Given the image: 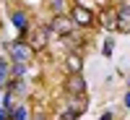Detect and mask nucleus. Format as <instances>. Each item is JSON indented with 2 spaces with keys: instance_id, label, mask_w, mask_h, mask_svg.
Wrapping results in <instances>:
<instances>
[{
  "instance_id": "nucleus-5",
  "label": "nucleus",
  "mask_w": 130,
  "mask_h": 120,
  "mask_svg": "<svg viewBox=\"0 0 130 120\" xmlns=\"http://www.w3.org/2000/svg\"><path fill=\"white\" fill-rule=\"evenodd\" d=\"M65 94H86V78L81 73H70L65 76Z\"/></svg>"
},
{
  "instance_id": "nucleus-7",
  "label": "nucleus",
  "mask_w": 130,
  "mask_h": 120,
  "mask_svg": "<svg viewBox=\"0 0 130 120\" xmlns=\"http://www.w3.org/2000/svg\"><path fill=\"white\" fill-rule=\"evenodd\" d=\"M68 99H65V107H70V110H75V112H83L86 107H89V99H86V94H65Z\"/></svg>"
},
{
  "instance_id": "nucleus-19",
  "label": "nucleus",
  "mask_w": 130,
  "mask_h": 120,
  "mask_svg": "<svg viewBox=\"0 0 130 120\" xmlns=\"http://www.w3.org/2000/svg\"><path fill=\"white\" fill-rule=\"evenodd\" d=\"M122 102H125V107H130V91L125 94V99H122Z\"/></svg>"
},
{
  "instance_id": "nucleus-12",
  "label": "nucleus",
  "mask_w": 130,
  "mask_h": 120,
  "mask_svg": "<svg viewBox=\"0 0 130 120\" xmlns=\"http://www.w3.org/2000/svg\"><path fill=\"white\" fill-rule=\"evenodd\" d=\"M8 89L13 94H26V84H24V78H10L8 81Z\"/></svg>"
},
{
  "instance_id": "nucleus-13",
  "label": "nucleus",
  "mask_w": 130,
  "mask_h": 120,
  "mask_svg": "<svg viewBox=\"0 0 130 120\" xmlns=\"http://www.w3.org/2000/svg\"><path fill=\"white\" fill-rule=\"evenodd\" d=\"M3 110H5L8 115H13V110H16V104H13V91H10V89L3 94Z\"/></svg>"
},
{
  "instance_id": "nucleus-9",
  "label": "nucleus",
  "mask_w": 130,
  "mask_h": 120,
  "mask_svg": "<svg viewBox=\"0 0 130 120\" xmlns=\"http://www.w3.org/2000/svg\"><path fill=\"white\" fill-rule=\"evenodd\" d=\"M10 21H13V26L21 31V34L29 31V13H26V10H16V13H10Z\"/></svg>"
},
{
  "instance_id": "nucleus-2",
  "label": "nucleus",
  "mask_w": 130,
  "mask_h": 120,
  "mask_svg": "<svg viewBox=\"0 0 130 120\" xmlns=\"http://www.w3.org/2000/svg\"><path fill=\"white\" fill-rule=\"evenodd\" d=\"M8 55H10V60L13 63H31L34 60V47L29 45V39H16V42H8Z\"/></svg>"
},
{
  "instance_id": "nucleus-16",
  "label": "nucleus",
  "mask_w": 130,
  "mask_h": 120,
  "mask_svg": "<svg viewBox=\"0 0 130 120\" xmlns=\"http://www.w3.org/2000/svg\"><path fill=\"white\" fill-rule=\"evenodd\" d=\"M112 52H115V39H107V42H104V47H102V55L109 58Z\"/></svg>"
},
{
  "instance_id": "nucleus-10",
  "label": "nucleus",
  "mask_w": 130,
  "mask_h": 120,
  "mask_svg": "<svg viewBox=\"0 0 130 120\" xmlns=\"http://www.w3.org/2000/svg\"><path fill=\"white\" fill-rule=\"evenodd\" d=\"M117 31L122 34H130V13L122 8H117Z\"/></svg>"
},
{
  "instance_id": "nucleus-15",
  "label": "nucleus",
  "mask_w": 130,
  "mask_h": 120,
  "mask_svg": "<svg viewBox=\"0 0 130 120\" xmlns=\"http://www.w3.org/2000/svg\"><path fill=\"white\" fill-rule=\"evenodd\" d=\"M57 120H78V112L70 110V107H65V110L60 112V117H57Z\"/></svg>"
},
{
  "instance_id": "nucleus-1",
  "label": "nucleus",
  "mask_w": 130,
  "mask_h": 120,
  "mask_svg": "<svg viewBox=\"0 0 130 120\" xmlns=\"http://www.w3.org/2000/svg\"><path fill=\"white\" fill-rule=\"evenodd\" d=\"M70 18L75 21V26H78V29H94L96 24H99V16H96L89 5H83V3L70 5Z\"/></svg>"
},
{
  "instance_id": "nucleus-18",
  "label": "nucleus",
  "mask_w": 130,
  "mask_h": 120,
  "mask_svg": "<svg viewBox=\"0 0 130 120\" xmlns=\"http://www.w3.org/2000/svg\"><path fill=\"white\" fill-rule=\"evenodd\" d=\"M0 120H10V115H8V112L3 110V107H0Z\"/></svg>"
},
{
  "instance_id": "nucleus-21",
  "label": "nucleus",
  "mask_w": 130,
  "mask_h": 120,
  "mask_svg": "<svg viewBox=\"0 0 130 120\" xmlns=\"http://www.w3.org/2000/svg\"><path fill=\"white\" fill-rule=\"evenodd\" d=\"M127 84H130V81H127Z\"/></svg>"
},
{
  "instance_id": "nucleus-20",
  "label": "nucleus",
  "mask_w": 130,
  "mask_h": 120,
  "mask_svg": "<svg viewBox=\"0 0 130 120\" xmlns=\"http://www.w3.org/2000/svg\"><path fill=\"white\" fill-rule=\"evenodd\" d=\"M0 107H3V94H0Z\"/></svg>"
},
{
  "instance_id": "nucleus-14",
  "label": "nucleus",
  "mask_w": 130,
  "mask_h": 120,
  "mask_svg": "<svg viewBox=\"0 0 130 120\" xmlns=\"http://www.w3.org/2000/svg\"><path fill=\"white\" fill-rule=\"evenodd\" d=\"M10 76L13 78H24L26 76V63H13L10 65Z\"/></svg>"
},
{
  "instance_id": "nucleus-8",
  "label": "nucleus",
  "mask_w": 130,
  "mask_h": 120,
  "mask_svg": "<svg viewBox=\"0 0 130 120\" xmlns=\"http://www.w3.org/2000/svg\"><path fill=\"white\" fill-rule=\"evenodd\" d=\"M83 71V58L78 55V52H68L65 55V73H81Z\"/></svg>"
},
{
  "instance_id": "nucleus-3",
  "label": "nucleus",
  "mask_w": 130,
  "mask_h": 120,
  "mask_svg": "<svg viewBox=\"0 0 130 120\" xmlns=\"http://www.w3.org/2000/svg\"><path fill=\"white\" fill-rule=\"evenodd\" d=\"M47 26H50L52 34H57V37H62V39L78 29V26H75V21L70 18V13H57V16H52V21H50Z\"/></svg>"
},
{
  "instance_id": "nucleus-6",
  "label": "nucleus",
  "mask_w": 130,
  "mask_h": 120,
  "mask_svg": "<svg viewBox=\"0 0 130 120\" xmlns=\"http://www.w3.org/2000/svg\"><path fill=\"white\" fill-rule=\"evenodd\" d=\"M99 24L107 31H117V8H104L99 13Z\"/></svg>"
},
{
  "instance_id": "nucleus-4",
  "label": "nucleus",
  "mask_w": 130,
  "mask_h": 120,
  "mask_svg": "<svg viewBox=\"0 0 130 120\" xmlns=\"http://www.w3.org/2000/svg\"><path fill=\"white\" fill-rule=\"evenodd\" d=\"M50 26H34L29 31V45L34 47V52H39V50H44L47 45H50Z\"/></svg>"
},
{
  "instance_id": "nucleus-17",
  "label": "nucleus",
  "mask_w": 130,
  "mask_h": 120,
  "mask_svg": "<svg viewBox=\"0 0 130 120\" xmlns=\"http://www.w3.org/2000/svg\"><path fill=\"white\" fill-rule=\"evenodd\" d=\"M52 3V10H55V16L57 13H62V0H50Z\"/></svg>"
},
{
  "instance_id": "nucleus-11",
  "label": "nucleus",
  "mask_w": 130,
  "mask_h": 120,
  "mask_svg": "<svg viewBox=\"0 0 130 120\" xmlns=\"http://www.w3.org/2000/svg\"><path fill=\"white\" fill-rule=\"evenodd\" d=\"M10 120H31L29 104H16V110H13V115H10Z\"/></svg>"
}]
</instances>
